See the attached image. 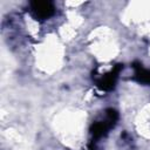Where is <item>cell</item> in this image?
<instances>
[{
    "label": "cell",
    "mask_w": 150,
    "mask_h": 150,
    "mask_svg": "<svg viewBox=\"0 0 150 150\" xmlns=\"http://www.w3.org/2000/svg\"><path fill=\"white\" fill-rule=\"evenodd\" d=\"M121 68H122L121 64H117L109 73H107L103 76H101L97 80V87L101 88L102 90H110V89H112L115 83H116V80H117V76H118V73H120Z\"/></svg>",
    "instance_id": "obj_1"
},
{
    "label": "cell",
    "mask_w": 150,
    "mask_h": 150,
    "mask_svg": "<svg viewBox=\"0 0 150 150\" xmlns=\"http://www.w3.org/2000/svg\"><path fill=\"white\" fill-rule=\"evenodd\" d=\"M32 11L36 18L47 19L54 13V7L50 2L47 1H36L32 4Z\"/></svg>",
    "instance_id": "obj_2"
},
{
    "label": "cell",
    "mask_w": 150,
    "mask_h": 150,
    "mask_svg": "<svg viewBox=\"0 0 150 150\" xmlns=\"http://www.w3.org/2000/svg\"><path fill=\"white\" fill-rule=\"evenodd\" d=\"M134 68H135V77L137 79V81L150 84V70L144 69L143 67H141V64L137 63L134 64Z\"/></svg>",
    "instance_id": "obj_3"
}]
</instances>
